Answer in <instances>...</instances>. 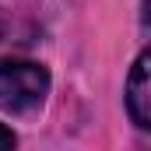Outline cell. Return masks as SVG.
Listing matches in <instances>:
<instances>
[{"mask_svg": "<svg viewBox=\"0 0 151 151\" xmlns=\"http://www.w3.org/2000/svg\"><path fill=\"white\" fill-rule=\"evenodd\" d=\"M14 144H18V137H14V134H11V130H7V127H4V123H0V151H7V148H14Z\"/></svg>", "mask_w": 151, "mask_h": 151, "instance_id": "obj_3", "label": "cell"}, {"mask_svg": "<svg viewBox=\"0 0 151 151\" xmlns=\"http://www.w3.org/2000/svg\"><path fill=\"white\" fill-rule=\"evenodd\" d=\"M127 113L141 130L151 127V53L148 49L137 56L134 70L127 77Z\"/></svg>", "mask_w": 151, "mask_h": 151, "instance_id": "obj_2", "label": "cell"}, {"mask_svg": "<svg viewBox=\"0 0 151 151\" xmlns=\"http://www.w3.org/2000/svg\"><path fill=\"white\" fill-rule=\"evenodd\" d=\"M49 95V70L35 60H0V109L32 113Z\"/></svg>", "mask_w": 151, "mask_h": 151, "instance_id": "obj_1", "label": "cell"}]
</instances>
